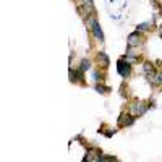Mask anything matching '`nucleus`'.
Returning a JSON list of instances; mask_svg holds the SVG:
<instances>
[{"label":"nucleus","instance_id":"nucleus-1","mask_svg":"<svg viewBox=\"0 0 162 162\" xmlns=\"http://www.w3.org/2000/svg\"><path fill=\"white\" fill-rule=\"evenodd\" d=\"M117 70H118V73L122 75V76H128L130 71H131V65H130L128 60H118V65H117Z\"/></svg>","mask_w":162,"mask_h":162},{"label":"nucleus","instance_id":"nucleus-2","mask_svg":"<svg viewBox=\"0 0 162 162\" xmlns=\"http://www.w3.org/2000/svg\"><path fill=\"white\" fill-rule=\"evenodd\" d=\"M84 161H102V156H101V151L97 149H89L88 154H86Z\"/></svg>","mask_w":162,"mask_h":162},{"label":"nucleus","instance_id":"nucleus-3","mask_svg":"<svg viewBox=\"0 0 162 162\" xmlns=\"http://www.w3.org/2000/svg\"><path fill=\"white\" fill-rule=\"evenodd\" d=\"M139 44H141V34H139V33L130 34V37H128V46H130V47H135V46H139Z\"/></svg>","mask_w":162,"mask_h":162},{"label":"nucleus","instance_id":"nucleus-4","mask_svg":"<svg viewBox=\"0 0 162 162\" xmlns=\"http://www.w3.org/2000/svg\"><path fill=\"white\" fill-rule=\"evenodd\" d=\"M118 123L120 125H131L133 123V117L131 115H120V120H118Z\"/></svg>","mask_w":162,"mask_h":162},{"label":"nucleus","instance_id":"nucleus-5","mask_svg":"<svg viewBox=\"0 0 162 162\" xmlns=\"http://www.w3.org/2000/svg\"><path fill=\"white\" fill-rule=\"evenodd\" d=\"M97 58H99V62L102 60V63H104V67H107V65H109V57H107V55H105L104 52H101V54H99V55H97Z\"/></svg>","mask_w":162,"mask_h":162},{"label":"nucleus","instance_id":"nucleus-6","mask_svg":"<svg viewBox=\"0 0 162 162\" xmlns=\"http://www.w3.org/2000/svg\"><path fill=\"white\" fill-rule=\"evenodd\" d=\"M89 68V62L88 60H83L81 62V71H86Z\"/></svg>","mask_w":162,"mask_h":162},{"label":"nucleus","instance_id":"nucleus-7","mask_svg":"<svg viewBox=\"0 0 162 162\" xmlns=\"http://www.w3.org/2000/svg\"><path fill=\"white\" fill-rule=\"evenodd\" d=\"M96 89H97L99 92H107V89H105L104 86H96Z\"/></svg>","mask_w":162,"mask_h":162},{"label":"nucleus","instance_id":"nucleus-8","mask_svg":"<svg viewBox=\"0 0 162 162\" xmlns=\"http://www.w3.org/2000/svg\"><path fill=\"white\" fill-rule=\"evenodd\" d=\"M138 29H147V23H143V25H139V26H138Z\"/></svg>","mask_w":162,"mask_h":162}]
</instances>
